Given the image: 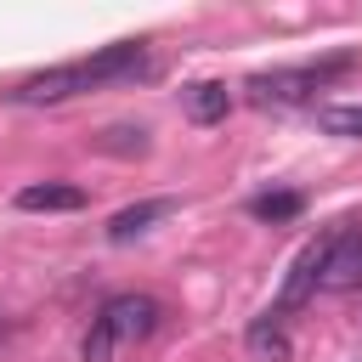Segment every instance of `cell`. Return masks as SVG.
I'll return each instance as SVG.
<instances>
[{
    "label": "cell",
    "instance_id": "obj_1",
    "mask_svg": "<svg viewBox=\"0 0 362 362\" xmlns=\"http://www.w3.org/2000/svg\"><path fill=\"white\" fill-rule=\"evenodd\" d=\"M356 68V57L345 51V57H328V62H311V68H272V74H255L249 79V102H260V107H300V102H311L328 79H339V74H351Z\"/></svg>",
    "mask_w": 362,
    "mask_h": 362
},
{
    "label": "cell",
    "instance_id": "obj_2",
    "mask_svg": "<svg viewBox=\"0 0 362 362\" xmlns=\"http://www.w3.org/2000/svg\"><path fill=\"white\" fill-rule=\"evenodd\" d=\"M96 322L113 334V345H130V339H147V334H158V322H164V305H158L153 294H136V288H124V294L102 300Z\"/></svg>",
    "mask_w": 362,
    "mask_h": 362
},
{
    "label": "cell",
    "instance_id": "obj_3",
    "mask_svg": "<svg viewBox=\"0 0 362 362\" xmlns=\"http://www.w3.org/2000/svg\"><path fill=\"white\" fill-rule=\"evenodd\" d=\"M79 90H90L85 62H62V68H45V74L23 79V85L6 90V96H11L17 107H51V102H68V96H79Z\"/></svg>",
    "mask_w": 362,
    "mask_h": 362
},
{
    "label": "cell",
    "instance_id": "obj_4",
    "mask_svg": "<svg viewBox=\"0 0 362 362\" xmlns=\"http://www.w3.org/2000/svg\"><path fill=\"white\" fill-rule=\"evenodd\" d=\"M322 288L345 294V288H362V226H345L328 238L322 249Z\"/></svg>",
    "mask_w": 362,
    "mask_h": 362
},
{
    "label": "cell",
    "instance_id": "obj_5",
    "mask_svg": "<svg viewBox=\"0 0 362 362\" xmlns=\"http://www.w3.org/2000/svg\"><path fill=\"white\" fill-rule=\"evenodd\" d=\"M85 74H90V85L136 79V74H147V45H141V40H119V45H107V51L85 57Z\"/></svg>",
    "mask_w": 362,
    "mask_h": 362
},
{
    "label": "cell",
    "instance_id": "obj_6",
    "mask_svg": "<svg viewBox=\"0 0 362 362\" xmlns=\"http://www.w3.org/2000/svg\"><path fill=\"white\" fill-rule=\"evenodd\" d=\"M90 204V192L85 187H74V181H34V187H23L17 192V209H28V215H74V209H85Z\"/></svg>",
    "mask_w": 362,
    "mask_h": 362
},
{
    "label": "cell",
    "instance_id": "obj_7",
    "mask_svg": "<svg viewBox=\"0 0 362 362\" xmlns=\"http://www.w3.org/2000/svg\"><path fill=\"white\" fill-rule=\"evenodd\" d=\"M243 351H249L255 362H288V356H294V339H288V328H283V311L255 317V322L243 328Z\"/></svg>",
    "mask_w": 362,
    "mask_h": 362
},
{
    "label": "cell",
    "instance_id": "obj_8",
    "mask_svg": "<svg viewBox=\"0 0 362 362\" xmlns=\"http://www.w3.org/2000/svg\"><path fill=\"white\" fill-rule=\"evenodd\" d=\"M164 215H175V198H141V204H124V209L107 221V243H130V238L153 232Z\"/></svg>",
    "mask_w": 362,
    "mask_h": 362
},
{
    "label": "cell",
    "instance_id": "obj_9",
    "mask_svg": "<svg viewBox=\"0 0 362 362\" xmlns=\"http://www.w3.org/2000/svg\"><path fill=\"white\" fill-rule=\"evenodd\" d=\"M322 249H328V238L300 249V260H294V272H288V283H283V294H277V311H294V305L311 300V288H322Z\"/></svg>",
    "mask_w": 362,
    "mask_h": 362
},
{
    "label": "cell",
    "instance_id": "obj_10",
    "mask_svg": "<svg viewBox=\"0 0 362 362\" xmlns=\"http://www.w3.org/2000/svg\"><path fill=\"white\" fill-rule=\"evenodd\" d=\"M181 107H187L192 124H221V119L232 113V90H226L221 79H198V85L181 90Z\"/></svg>",
    "mask_w": 362,
    "mask_h": 362
},
{
    "label": "cell",
    "instance_id": "obj_11",
    "mask_svg": "<svg viewBox=\"0 0 362 362\" xmlns=\"http://www.w3.org/2000/svg\"><path fill=\"white\" fill-rule=\"evenodd\" d=\"M300 209H305V192H288V187H283V192H255V198H249V215H255V221H272V226H277V221H294Z\"/></svg>",
    "mask_w": 362,
    "mask_h": 362
},
{
    "label": "cell",
    "instance_id": "obj_12",
    "mask_svg": "<svg viewBox=\"0 0 362 362\" xmlns=\"http://www.w3.org/2000/svg\"><path fill=\"white\" fill-rule=\"evenodd\" d=\"M317 124L328 136H345V141H362V102H328L317 113Z\"/></svg>",
    "mask_w": 362,
    "mask_h": 362
},
{
    "label": "cell",
    "instance_id": "obj_13",
    "mask_svg": "<svg viewBox=\"0 0 362 362\" xmlns=\"http://www.w3.org/2000/svg\"><path fill=\"white\" fill-rule=\"evenodd\" d=\"M96 147L130 158V153H147V130H141V124H107V130L96 136Z\"/></svg>",
    "mask_w": 362,
    "mask_h": 362
},
{
    "label": "cell",
    "instance_id": "obj_14",
    "mask_svg": "<svg viewBox=\"0 0 362 362\" xmlns=\"http://www.w3.org/2000/svg\"><path fill=\"white\" fill-rule=\"evenodd\" d=\"M113 356V334L90 317V328H85V339H79V362H107Z\"/></svg>",
    "mask_w": 362,
    "mask_h": 362
}]
</instances>
